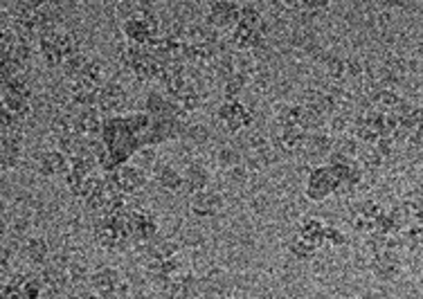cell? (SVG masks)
<instances>
[{"label":"cell","mask_w":423,"mask_h":299,"mask_svg":"<svg viewBox=\"0 0 423 299\" xmlns=\"http://www.w3.org/2000/svg\"><path fill=\"white\" fill-rule=\"evenodd\" d=\"M124 34L133 45H149L156 41L163 30H160V20L149 14V11H135L127 20H124Z\"/></svg>","instance_id":"obj_1"},{"label":"cell","mask_w":423,"mask_h":299,"mask_svg":"<svg viewBox=\"0 0 423 299\" xmlns=\"http://www.w3.org/2000/svg\"><path fill=\"white\" fill-rule=\"evenodd\" d=\"M340 187V180L329 165L313 167L306 180V196L311 201H324L329 193H334Z\"/></svg>","instance_id":"obj_2"},{"label":"cell","mask_w":423,"mask_h":299,"mask_svg":"<svg viewBox=\"0 0 423 299\" xmlns=\"http://www.w3.org/2000/svg\"><path fill=\"white\" fill-rule=\"evenodd\" d=\"M219 120L225 124L227 131L234 133L239 129H244V126L253 124L255 115H253V110H250V108H246L239 99H232V101L225 99L221 103V108H219Z\"/></svg>","instance_id":"obj_3"},{"label":"cell","mask_w":423,"mask_h":299,"mask_svg":"<svg viewBox=\"0 0 423 299\" xmlns=\"http://www.w3.org/2000/svg\"><path fill=\"white\" fill-rule=\"evenodd\" d=\"M127 229L129 236L135 241H142V243H149L156 234H158V223L151 214L140 212V210H131L129 218H127Z\"/></svg>","instance_id":"obj_4"},{"label":"cell","mask_w":423,"mask_h":299,"mask_svg":"<svg viewBox=\"0 0 423 299\" xmlns=\"http://www.w3.org/2000/svg\"><path fill=\"white\" fill-rule=\"evenodd\" d=\"M398 270H401V261L394 250H381L376 252L372 259V272L383 281H392L398 277Z\"/></svg>","instance_id":"obj_5"},{"label":"cell","mask_w":423,"mask_h":299,"mask_svg":"<svg viewBox=\"0 0 423 299\" xmlns=\"http://www.w3.org/2000/svg\"><path fill=\"white\" fill-rule=\"evenodd\" d=\"M208 9V25H212L214 30L236 25L239 18H241V5L239 3H212Z\"/></svg>","instance_id":"obj_6"},{"label":"cell","mask_w":423,"mask_h":299,"mask_svg":"<svg viewBox=\"0 0 423 299\" xmlns=\"http://www.w3.org/2000/svg\"><path fill=\"white\" fill-rule=\"evenodd\" d=\"M167 299H196L198 297V281L194 274H178L163 286Z\"/></svg>","instance_id":"obj_7"},{"label":"cell","mask_w":423,"mask_h":299,"mask_svg":"<svg viewBox=\"0 0 423 299\" xmlns=\"http://www.w3.org/2000/svg\"><path fill=\"white\" fill-rule=\"evenodd\" d=\"M127 103V93L118 82H106L97 90V108L99 110H120Z\"/></svg>","instance_id":"obj_8"},{"label":"cell","mask_w":423,"mask_h":299,"mask_svg":"<svg viewBox=\"0 0 423 299\" xmlns=\"http://www.w3.org/2000/svg\"><path fill=\"white\" fill-rule=\"evenodd\" d=\"M221 207H223V198L216 191H208V189L201 193H194L189 201V210L196 216H214Z\"/></svg>","instance_id":"obj_9"},{"label":"cell","mask_w":423,"mask_h":299,"mask_svg":"<svg viewBox=\"0 0 423 299\" xmlns=\"http://www.w3.org/2000/svg\"><path fill=\"white\" fill-rule=\"evenodd\" d=\"M68 169H70V158H68L63 151H45L39 158V171L48 178L59 176Z\"/></svg>","instance_id":"obj_10"},{"label":"cell","mask_w":423,"mask_h":299,"mask_svg":"<svg viewBox=\"0 0 423 299\" xmlns=\"http://www.w3.org/2000/svg\"><path fill=\"white\" fill-rule=\"evenodd\" d=\"M90 284H93L97 297L111 299L118 291V272L113 268H99L93 277H90Z\"/></svg>","instance_id":"obj_11"},{"label":"cell","mask_w":423,"mask_h":299,"mask_svg":"<svg viewBox=\"0 0 423 299\" xmlns=\"http://www.w3.org/2000/svg\"><path fill=\"white\" fill-rule=\"evenodd\" d=\"M156 180H158V185L167 191H180L182 187H185V176H182L180 171L171 165H158Z\"/></svg>","instance_id":"obj_12"},{"label":"cell","mask_w":423,"mask_h":299,"mask_svg":"<svg viewBox=\"0 0 423 299\" xmlns=\"http://www.w3.org/2000/svg\"><path fill=\"white\" fill-rule=\"evenodd\" d=\"M101 77H104V65H101L99 61H88L84 65V70L77 75V79H72L75 84L84 86L88 90H99L101 86Z\"/></svg>","instance_id":"obj_13"},{"label":"cell","mask_w":423,"mask_h":299,"mask_svg":"<svg viewBox=\"0 0 423 299\" xmlns=\"http://www.w3.org/2000/svg\"><path fill=\"white\" fill-rule=\"evenodd\" d=\"M20 160V131L3 135V169L16 167Z\"/></svg>","instance_id":"obj_14"},{"label":"cell","mask_w":423,"mask_h":299,"mask_svg":"<svg viewBox=\"0 0 423 299\" xmlns=\"http://www.w3.org/2000/svg\"><path fill=\"white\" fill-rule=\"evenodd\" d=\"M208 171H205L201 165H189L187 171H185V189L191 193H201L205 191V187H208Z\"/></svg>","instance_id":"obj_15"},{"label":"cell","mask_w":423,"mask_h":299,"mask_svg":"<svg viewBox=\"0 0 423 299\" xmlns=\"http://www.w3.org/2000/svg\"><path fill=\"white\" fill-rule=\"evenodd\" d=\"M401 210L412 218H423V189L408 191L401 201Z\"/></svg>","instance_id":"obj_16"},{"label":"cell","mask_w":423,"mask_h":299,"mask_svg":"<svg viewBox=\"0 0 423 299\" xmlns=\"http://www.w3.org/2000/svg\"><path fill=\"white\" fill-rule=\"evenodd\" d=\"M25 257L32 263H41L48 257V241L41 238V236H30L25 241Z\"/></svg>","instance_id":"obj_17"},{"label":"cell","mask_w":423,"mask_h":299,"mask_svg":"<svg viewBox=\"0 0 423 299\" xmlns=\"http://www.w3.org/2000/svg\"><path fill=\"white\" fill-rule=\"evenodd\" d=\"M306 151L311 155H327L329 158V151H331V137L324 135V133H311L306 137Z\"/></svg>","instance_id":"obj_18"},{"label":"cell","mask_w":423,"mask_h":299,"mask_svg":"<svg viewBox=\"0 0 423 299\" xmlns=\"http://www.w3.org/2000/svg\"><path fill=\"white\" fill-rule=\"evenodd\" d=\"M3 108L9 110L11 115H16L18 120H23L25 115H30V99L25 97H9V95H3Z\"/></svg>","instance_id":"obj_19"},{"label":"cell","mask_w":423,"mask_h":299,"mask_svg":"<svg viewBox=\"0 0 423 299\" xmlns=\"http://www.w3.org/2000/svg\"><path fill=\"white\" fill-rule=\"evenodd\" d=\"M3 95L30 99V86H27V82L23 77H14V79H9V82L3 84Z\"/></svg>","instance_id":"obj_20"},{"label":"cell","mask_w":423,"mask_h":299,"mask_svg":"<svg viewBox=\"0 0 423 299\" xmlns=\"http://www.w3.org/2000/svg\"><path fill=\"white\" fill-rule=\"evenodd\" d=\"M246 72H236V75H232V77H227L225 79V84H223V93H225V99H236V95L241 93V88L246 86Z\"/></svg>","instance_id":"obj_21"},{"label":"cell","mask_w":423,"mask_h":299,"mask_svg":"<svg viewBox=\"0 0 423 299\" xmlns=\"http://www.w3.org/2000/svg\"><path fill=\"white\" fill-rule=\"evenodd\" d=\"M90 59H86V54H82V52H77V54H72V56H68V59L63 61V72H65V77H70V79H77V75L84 70V65L88 63Z\"/></svg>","instance_id":"obj_22"},{"label":"cell","mask_w":423,"mask_h":299,"mask_svg":"<svg viewBox=\"0 0 423 299\" xmlns=\"http://www.w3.org/2000/svg\"><path fill=\"white\" fill-rule=\"evenodd\" d=\"M324 65H327V70H329V75L331 77H336V79H340L342 75L347 72V61L345 59H340V56H327L324 59Z\"/></svg>","instance_id":"obj_23"},{"label":"cell","mask_w":423,"mask_h":299,"mask_svg":"<svg viewBox=\"0 0 423 299\" xmlns=\"http://www.w3.org/2000/svg\"><path fill=\"white\" fill-rule=\"evenodd\" d=\"M403 241L408 248L417 250L419 246H423V225H412L408 229V232L403 234Z\"/></svg>","instance_id":"obj_24"},{"label":"cell","mask_w":423,"mask_h":299,"mask_svg":"<svg viewBox=\"0 0 423 299\" xmlns=\"http://www.w3.org/2000/svg\"><path fill=\"white\" fill-rule=\"evenodd\" d=\"M324 238H327V243H334V246H342L347 241V236L340 232V229H336V227H331V225H327V232H324Z\"/></svg>","instance_id":"obj_25"},{"label":"cell","mask_w":423,"mask_h":299,"mask_svg":"<svg viewBox=\"0 0 423 299\" xmlns=\"http://www.w3.org/2000/svg\"><path fill=\"white\" fill-rule=\"evenodd\" d=\"M79 299H101V297H97V295H82Z\"/></svg>","instance_id":"obj_26"}]
</instances>
